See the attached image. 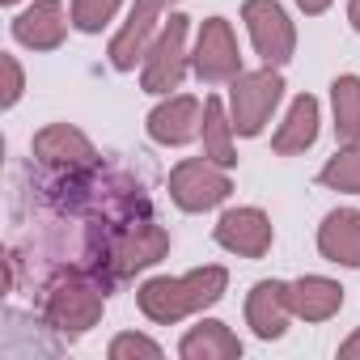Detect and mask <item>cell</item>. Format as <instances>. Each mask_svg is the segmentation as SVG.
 Listing matches in <instances>:
<instances>
[{
	"label": "cell",
	"mask_w": 360,
	"mask_h": 360,
	"mask_svg": "<svg viewBox=\"0 0 360 360\" xmlns=\"http://www.w3.org/2000/svg\"><path fill=\"white\" fill-rule=\"evenodd\" d=\"M229 288V271L221 263H208V267H195L187 276H153L136 288V305L148 322L157 326H174L183 322L187 314H200V309H212Z\"/></svg>",
	"instance_id": "cell-1"
},
{
	"label": "cell",
	"mask_w": 360,
	"mask_h": 360,
	"mask_svg": "<svg viewBox=\"0 0 360 360\" xmlns=\"http://www.w3.org/2000/svg\"><path fill=\"white\" fill-rule=\"evenodd\" d=\"M106 314V284L85 267V271H64L51 280L47 301H43V318L56 335L64 339H81L89 335Z\"/></svg>",
	"instance_id": "cell-2"
},
{
	"label": "cell",
	"mask_w": 360,
	"mask_h": 360,
	"mask_svg": "<svg viewBox=\"0 0 360 360\" xmlns=\"http://www.w3.org/2000/svg\"><path fill=\"white\" fill-rule=\"evenodd\" d=\"M169 255V233L153 221H123L115 225V233L106 238L102 246V259L89 267L102 284H119V280H131L136 271L161 263Z\"/></svg>",
	"instance_id": "cell-3"
},
{
	"label": "cell",
	"mask_w": 360,
	"mask_h": 360,
	"mask_svg": "<svg viewBox=\"0 0 360 360\" xmlns=\"http://www.w3.org/2000/svg\"><path fill=\"white\" fill-rule=\"evenodd\" d=\"M280 98H284V77H280V68H271V64L233 77V81H229V98H225V102H229L233 131L246 136V140L263 136V127L271 123Z\"/></svg>",
	"instance_id": "cell-4"
},
{
	"label": "cell",
	"mask_w": 360,
	"mask_h": 360,
	"mask_svg": "<svg viewBox=\"0 0 360 360\" xmlns=\"http://www.w3.org/2000/svg\"><path fill=\"white\" fill-rule=\"evenodd\" d=\"M187 30H191V18H183V13H169V22H161L157 39L148 47L144 64H140V89L144 94L169 98L178 85H183L187 64H191V56H187Z\"/></svg>",
	"instance_id": "cell-5"
},
{
	"label": "cell",
	"mask_w": 360,
	"mask_h": 360,
	"mask_svg": "<svg viewBox=\"0 0 360 360\" xmlns=\"http://www.w3.org/2000/svg\"><path fill=\"white\" fill-rule=\"evenodd\" d=\"M233 195V178L225 165H217L212 157H187L169 169V200L178 204V212H212Z\"/></svg>",
	"instance_id": "cell-6"
},
{
	"label": "cell",
	"mask_w": 360,
	"mask_h": 360,
	"mask_svg": "<svg viewBox=\"0 0 360 360\" xmlns=\"http://www.w3.org/2000/svg\"><path fill=\"white\" fill-rule=\"evenodd\" d=\"M242 22L263 64L284 68L297 56V26L280 0H242Z\"/></svg>",
	"instance_id": "cell-7"
},
{
	"label": "cell",
	"mask_w": 360,
	"mask_h": 360,
	"mask_svg": "<svg viewBox=\"0 0 360 360\" xmlns=\"http://www.w3.org/2000/svg\"><path fill=\"white\" fill-rule=\"evenodd\" d=\"M191 68L204 85H229L233 77H242V47L233 34V22L225 18H204L200 34H195V51H191Z\"/></svg>",
	"instance_id": "cell-8"
},
{
	"label": "cell",
	"mask_w": 360,
	"mask_h": 360,
	"mask_svg": "<svg viewBox=\"0 0 360 360\" xmlns=\"http://www.w3.org/2000/svg\"><path fill=\"white\" fill-rule=\"evenodd\" d=\"M212 238L221 250L238 255V259H263L276 242V225L263 208L255 204H238V208H225L212 225Z\"/></svg>",
	"instance_id": "cell-9"
},
{
	"label": "cell",
	"mask_w": 360,
	"mask_h": 360,
	"mask_svg": "<svg viewBox=\"0 0 360 360\" xmlns=\"http://www.w3.org/2000/svg\"><path fill=\"white\" fill-rule=\"evenodd\" d=\"M144 131H148V140H157L165 148H183V144L200 140V131H204V102L195 94H169L148 110Z\"/></svg>",
	"instance_id": "cell-10"
},
{
	"label": "cell",
	"mask_w": 360,
	"mask_h": 360,
	"mask_svg": "<svg viewBox=\"0 0 360 360\" xmlns=\"http://www.w3.org/2000/svg\"><path fill=\"white\" fill-rule=\"evenodd\" d=\"M157 30H161V0H131L123 30H119V34L110 39V47H106L110 68H115V72H136V64H144V56H148Z\"/></svg>",
	"instance_id": "cell-11"
},
{
	"label": "cell",
	"mask_w": 360,
	"mask_h": 360,
	"mask_svg": "<svg viewBox=\"0 0 360 360\" xmlns=\"http://www.w3.org/2000/svg\"><path fill=\"white\" fill-rule=\"evenodd\" d=\"M68 26H72V9H64V0H34L30 9H22L9 22V34L26 51H60Z\"/></svg>",
	"instance_id": "cell-12"
},
{
	"label": "cell",
	"mask_w": 360,
	"mask_h": 360,
	"mask_svg": "<svg viewBox=\"0 0 360 360\" xmlns=\"http://www.w3.org/2000/svg\"><path fill=\"white\" fill-rule=\"evenodd\" d=\"M34 157L43 161V165H51V169H64V174H72V169H89L94 161H98V148H94V140L81 131V127H72V123H47L43 131H34Z\"/></svg>",
	"instance_id": "cell-13"
},
{
	"label": "cell",
	"mask_w": 360,
	"mask_h": 360,
	"mask_svg": "<svg viewBox=\"0 0 360 360\" xmlns=\"http://www.w3.org/2000/svg\"><path fill=\"white\" fill-rule=\"evenodd\" d=\"M292 284L284 280H259L246 292V326L255 330V339H280L292 322Z\"/></svg>",
	"instance_id": "cell-14"
},
{
	"label": "cell",
	"mask_w": 360,
	"mask_h": 360,
	"mask_svg": "<svg viewBox=\"0 0 360 360\" xmlns=\"http://www.w3.org/2000/svg\"><path fill=\"white\" fill-rule=\"evenodd\" d=\"M318 255L335 267L360 271V208H335L318 225Z\"/></svg>",
	"instance_id": "cell-15"
},
{
	"label": "cell",
	"mask_w": 360,
	"mask_h": 360,
	"mask_svg": "<svg viewBox=\"0 0 360 360\" xmlns=\"http://www.w3.org/2000/svg\"><path fill=\"white\" fill-rule=\"evenodd\" d=\"M318 123H322V102H318L314 94H297V98L288 102L284 123H280L276 136H271V153H276V157H297V153L314 148Z\"/></svg>",
	"instance_id": "cell-16"
},
{
	"label": "cell",
	"mask_w": 360,
	"mask_h": 360,
	"mask_svg": "<svg viewBox=\"0 0 360 360\" xmlns=\"http://www.w3.org/2000/svg\"><path fill=\"white\" fill-rule=\"evenodd\" d=\"M343 309V284L330 276H301L292 280V314L301 322H330Z\"/></svg>",
	"instance_id": "cell-17"
},
{
	"label": "cell",
	"mask_w": 360,
	"mask_h": 360,
	"mask_svg": "<svg viewBox=\"0 0 360 360\" xmlns=\"http://www.w3.org/2000/svg\"><path fill=\"white\" fill-rule=\"evenodd\" d=\"M183 360H242V339L221 322V318H204L200 326H191L178 343Z\"/></svg>",
	"instance_id": "cell-18"
},
{
	"label": "cell",
	"mask_w": 360,
	"mask_h": 360,
	"mask_svg": "<svg viewBox=\"0 0 360 360\" xmlns=\"http://www.w3.org/2000/svg\"><path fill=\"white\" fill-rule=\"evenodd\" d=\"M204 157H212L217 165L233 169L238 165V144H233V119H229V102L221 94H208L204 98Z\"/></svg>",
	"instance_id": "cell-19"
},
{
	"label": "cell",
	"mask_w": 360,
	"mask_h": 360,
	"mask_svg": "<svg viewBox=\"0 0 360 360\" xmlns=\"http://www.w3.org/2000/svg\"><path fill=\"white\" fill-rule=\"evenodd\" d=\"M330 115H335V140L339 144H360V77L339 72L330 81Z\"/></svg>",
	"instance_id": "cell-20"
},
{
	"label": "cell",
	"mask_w": 360,
	"mask_h": 360,
	"mask_svg": "<svg viewBox=\"0 0 360 360\" xmlns=\"http://www.w3.org/2000/svg\"><path fill=\"white\" fill-rule=\"evenodd\" d=\"M318 183L339 195H360V144H339V153L318 169Z\"/></svg>",
	"instance_id": "cell-21"
},
{
	"label": "cell",
	"mask_w": 360,
	"mask_h": 360,
	"mask_svg": "<svg viewBox=\"0 0 360 360\" xmlns=\"http://www.w3.org/2000/svg\"><path fill=\"white\" fill-rule=\"evenodd\" d=\"M68 9H72V30L102 34L115 22V13L123 9V0H68Z\"/></svg>",
	"instance_id": "cell-22"
},
{
	"label": "cell",
	"mask_w": 360,
	"mask_h": 360,
	"mask_svg": "<svg viewBox=\"0 0 360 360\" xmlns=\"http://www.w3.org/2000/svg\"><path fill=\"white\" fill-rule=\"evenodd\" d=\"M106 356H110V360H136V356H144V360H161V343H157V339H148V335L123 330V335H115V339H110Z\"/></svg>",
	"instance_id": "cell-23"
},
{
	"label": "cell",
	"mask_w": 360,
	"mask_h": 360,
	"mask_svg": "<svg viewBox=\"0 0 360 360\" xmlns=\"http://www.w3.org/2000/svg\"><path fill=\"white\" fill-rule=\"evenodd\" d=\"M0 64H5V77H9V85H5V98H0V106H5V110H13V106L22 102V94H26V72H22V64H18V56H9V51H5V60H0Z\"/></svg>",
	"instance_id": "cell-24"
},
{
	"label": "cell",
	"mask_w": 360,
	"mask_h": 360,
	"mask_svg": "<svg viewBox=\"0 0 360 360\" xmlns=\"http://www.w3.org/2000/svg\"><path fill=\"white\" fill-rule=\"evenodd\" d=\"M292 5H297V9H301L305 18H322V13H326V9L335 5V0H292Z\"/></svg>",
	"instance_id": "cell-25"
},
{
	"label": "cell",
	"mask_w": 360,
	"mask_h": 360,
	"mask_svg": "<svg viewBox=\"0 0 360 360\" xmlns=\"http://www.w3.org/2000/svg\"><path fill=\"white\" fill-rule=\"evenodd\" d=\"M339 356H343V360H360V326L339 343Z\"/></svg>",
	"instance_id": "cell-26"
},
{
	"label": "cell",
	"mask_w": 360,
	"mask_h": 360,
	"mask_svg": "<svg viewBox=\"0 0 360 360\" xmlns=\"http://www.w3.org/2000/svg\"><path fill=\"white\" fill-rule=\"evenodd\" d=\"M347 22H352V30L360 34V0H347Z\"/></svg>",
	"instance_id": "cell-27"
},
{
	"label": "cell",
	"mask_w": 360,
	"mask_h": 360,
	"mask_svg": "<svg viewBox=\"0 0 360 360\" xmlns=\"http://www.w3.org/2000/svg\"><path fill=\"white\" fill-rule=\"evenodd\" d=\"M0 5H5V9H13V5H18V0H0Z\"/></svg>",
	"instance_id": "cell-28"
}]
</instances>
